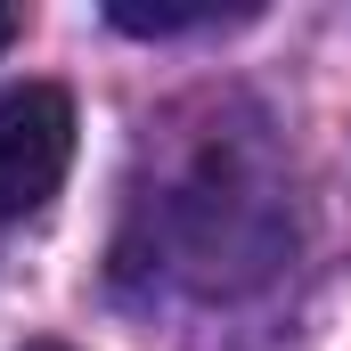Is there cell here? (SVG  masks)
Wrapping results in <instances>:
<instances>
[{
  "mask_svg": "<svg viewBox=\"0 0 351 351\" xmlns=\"http://www.w3.org/2000/svg\"><path fill=\"white\" fill-rule=\"evenodd\" d=\"M16 33H25V16H16V8H8V0H0V49H8V41H16Z\"/></svg>",
  "mask_w": 351,
  "mask_h": 351,
  "instance_id": "3957f363",
  "label": "cell"
},
{
  "mask_svg": "<svg viewBox=\"0 0 351 351\" xmlns=\"http://www.w3.org/2000/svg\"><path fill=\"white\" fill-rule=\"evenodd\" d=\"M74 172V98L58 82L0 90V213H41Z\"/></svg>",
  "mask_w": 351,
  "mask_h": 351,
  "instance_id": "6da1fadb",
  "label": "cell"
},
{
  "mask_svg": "<svg viewBox=\"0 0 351 351\" xmlns=\"http://www.w3.org/2000/svg\"><path fill=\"white\" fill-rule=\"evenodd\" d=\"M106 16H114L123 33H188V25H213L221 8H196V0H188V8H180V0H172V8H147V0H114Z\"/></svg>",
  "mask_w": 351,
  "mask_h": 351,
  "instance_id": "7a4b0ae2",
  "label": "cell"
}]
</instances>
